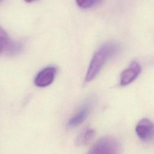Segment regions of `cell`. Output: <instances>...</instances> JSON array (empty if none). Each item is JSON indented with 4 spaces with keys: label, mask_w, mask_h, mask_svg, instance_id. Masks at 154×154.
<instances>
[{
    "label": "cell",
    "mask_w": 154,
    "mask_h": 154,
    "mask_svg": "<svg viewBox=\"0 0 154 154\" xmlns=\"http://www.w3.org/2000/svg\"><path fill=\"white\" fill-rule=\"evenodd\" d=\"M100 1L98 0H79L76 1V3L77 5L82 9H87L92 8L93 7L96 5Z\"/></svg>",
    "instance_id": "9"
},
{
    "label": "cell",
    "mask_w": 154,
    "mask_h": 154,
    "mask_svg": "<svg viewBox=\"0 0 154 154\" xmlns=\"http://www.w3.org/2000/svg\"><path fill=\"white\" fill-rule=\"evenodd\" d=\"M22 50L20 43L12 40L5 29L0 26V54L5 52L9 55H16Z\"/></svg>",
    "instance_id": "3"
},
{
    "label": "cell",
    "mask_w": 154,
    "mask_h": 154,
    "mask_svg": "<svg viewBox=\"0 0 154 154\" xmlns=\"http://www.w3.org/2000/svg\"><path fill=\"white\" fill-rule=\"evenodd\" d=\"M0 2H1V1H0Z\"/></svg>",
    "instance_id": "10"
},
{
    "label": "cell",
    "mask_w": 154,
    "mask_h": 154,
    "mask_svg": "<svg viewBox=\"0 0 154 154\" xmlns=\"http://www.w3.org/2000/svg\"><path fill=\"white\" fill-rule=\"evenodd\" d=\"M120 49L116 42H107L102 44L93 54L84 77V83L92 81L100 72L105 64L115 56Z\"/></svg>",
    "instance_id": "1"
},
{
    "label": "cell",
    "mask_w": 154,
    "mask_h": 154,
    "mask_svg": "<svg viewBox=\"0 0 154 154\" xmlns=\"http://www.w3.org/2000/svg\"><path fill=\"white\" fill-rule=\"evenodd\" d=\"M135 132L140 139L149 142L153 138V124L147 118L140 120L135 127Z\"/></svg>",
    "instance_id": "6"
},
{
    "label": "cell",
    "mask_w": 154,
    "mask_h": 154,
    "mask_svg": "<svg viewBox=\"0 0 154 154\" xmlns=\"http://www.w3.org/2000/svg\"><path fill=\"white\" fill-rule=\"evenodd\" d=\"M96 132L93 128H87L84 130L76 137L75 140V145L81 146L89 143L94 137Z\"/></svg>",
    "instance_id": "8"
},
{
    "label": "cell",
    "mask_w": 154,
    "mask_h": 154,
    "mask_svg": "<svg viewBox=\"0 0 154 154\" xmlns=\"http://www.w3.org/2000/svg\"><path fill=\"white\" fill-rule=\"evenodd\" d=\"M141 66L136 61H133L120 75V84L122 86L128 85L133 82L140 75Z\"/></svg>",
    "instance_id": "7"
},
{
    "label": "cell",
    "mask_w": 154,
    "mask_h": 154,
    "mask_svg": "<svg viewBox=\"0 0 154 154\" xmlns=\"http://www.w3.org/2000/svg\"><path fill=\"white\" fill-rule=\"evenodd\" d=\"M93 105V100L87 99L79 108L78 111L69 120L66 124L67 128H74L82 123L91 111Z\"/></svg>",
    "instance_id": "4"
},
{
    "label": "cell",
    "mask_w": 154,
    "mask_h": 154,
    "mask_svg": "<svg viewBox=\"0 0 154 154\" xmlns=\"http://www.w3.org/2000/svg\"><path fill=\"white\" fill-rule=\"evenodd\" d=\"M57 67L49 66L40 70L34 78V84L38 87H45L51 85L56 76Z\"/></svg>",
    "instance_id": "5"
},
{
    "label": "cell",
    "mask_w": 154,
    "mask_h": 154,
    "mask_svg": "<svg viewBox=\"0 0 154 154\" xmlns=\"http://www.w3.org/2000/svg\"><path fill=\"white\" fill-rule=\"evenodd\" d=\"M120 148V144L116 138L104 137L91 147L87 154H119Z\"/></svg>",
    "instance_id": "2"
}]
</instances>
